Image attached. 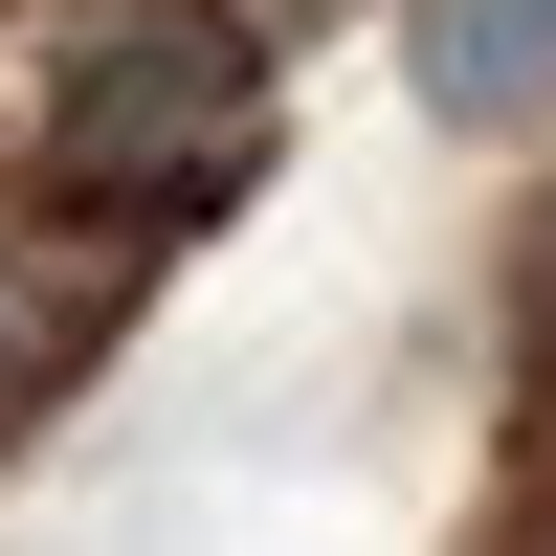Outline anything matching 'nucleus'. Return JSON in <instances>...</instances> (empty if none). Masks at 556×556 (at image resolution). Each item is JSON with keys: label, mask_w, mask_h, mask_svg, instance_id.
<instances>
[{"label": "nucleus", "mask_w": 556, "mask_h": 556, "mask_svg": "<svg viewBox=\"0 0 556 556\" xmlns=\"http://www.w3.org/2000/svg\"><path fill=\"white\" fill-rule=\"evenodd\" d=\"M267 134V45L223 23V0H134V23L67 45V89H45V178L67 201H223Z\"/></svg>", "instance_id": "nucleus-1"}, {"label": "nucleus", "mask_w": 556, "mask_h": 556, "mask_svg": "<svg viewBox=\"0 0 556 556\" xmlns=\"http://www.w3.org/2000/svg\"><path fill=\"white\" fill-rule=\"evenodd\" d=\"M401 89L445 134H534L556 112V0H401Z\"/></svg>", "instance_id": "nucleus-2"}, {"label": "nucleus", "mask_w": 556, "mask_h": 556, "mask_svg": "<svg viewBox=\"0 0 556 556\" xmlns=\"http://www.w3.org/2000/svg\"><path fill=\"white\" fill-rule=\"evenodd\" d=\"M45 356H67V312H45V290H23V267H0V401H23V379H45Z\"/></svg>", "instance_id": "nucleus-3"}]
</instances>
